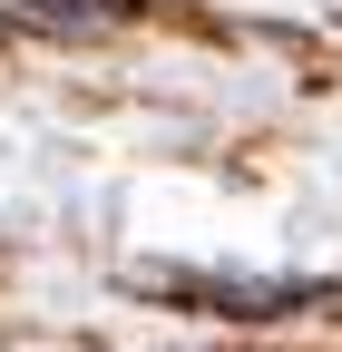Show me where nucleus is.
I'll list each match as a JSON object with an SVG mask.
<instances>
[{
    "mask_svg": "<svg viewBox=\"0 0 342 352\" xmlns=\"http://www.w3.org/2000/svg\"><path fill=\"white\" fill-rule=\"evenodd\" d=\"M127 0H0V20H39V30H98Z\"/></svg>",
    "mask_w": 342,
    "mask_h": 352,
    "instance_id": "2",
    "label": "nucleus"
},
{
    "mask_svg": "<svg viewBox=\"0 0 342 352\" xmlns=\"http://www.w3.org/2000/svg\"><path fill=\"white\" fill-rule=\"evenodd\" d=\"M147 294L186 303V314H225V323H264V314H304V303H342L323 274H196V264H147Z\"/></svg>",
    "mask_w": 342,
    "mask_h": 352,
    "instance_id": "1",
    "label": "nucleus"
}]
</instances>
